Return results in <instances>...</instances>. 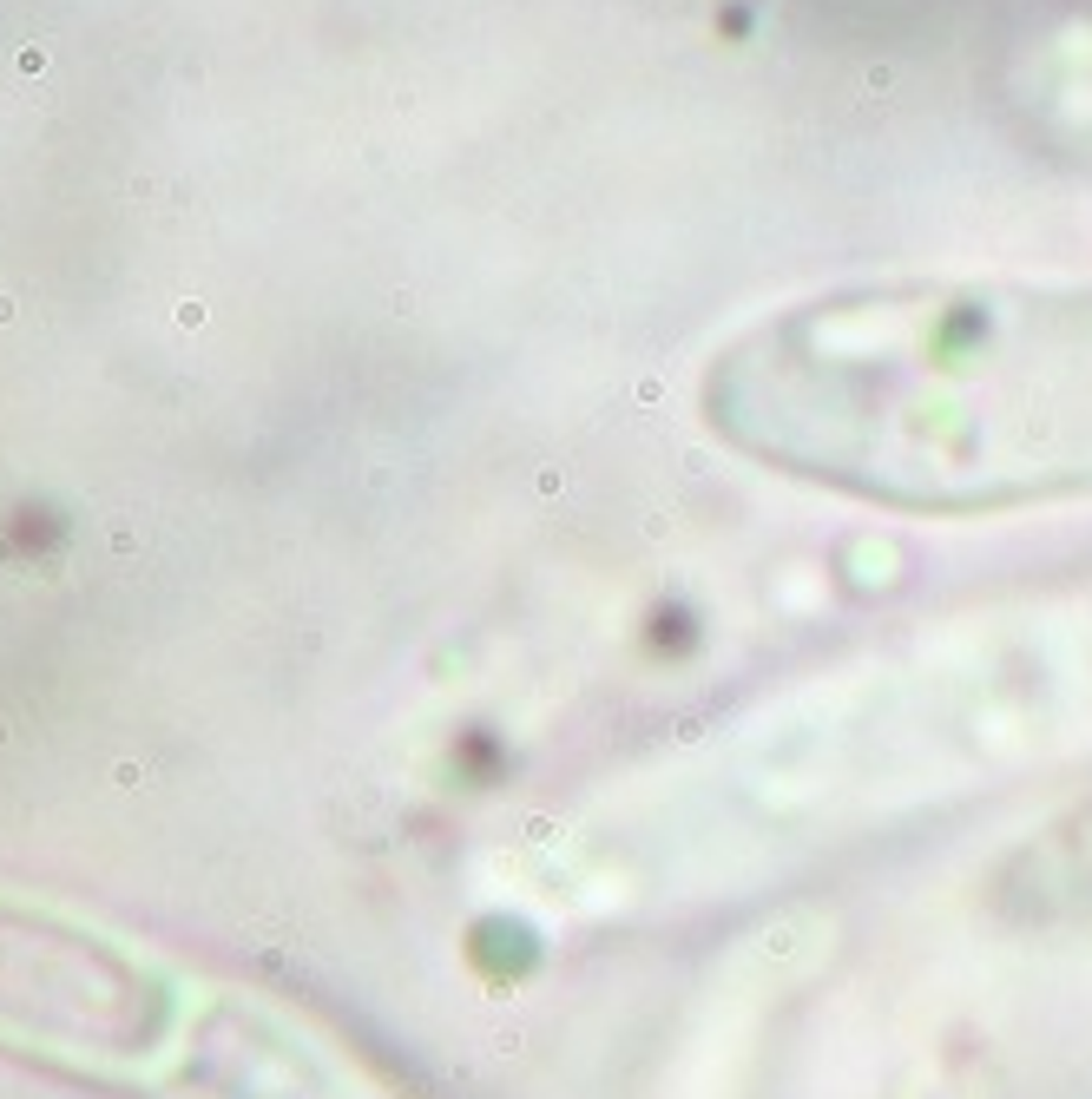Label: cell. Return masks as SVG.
Returning a JSON list of instances; mask_svg holds the SVG:
<instances>
[{
  "label": "cell",
  "instance_id": "6da1fadb",
  "mask_svg": "<svg viewBox=\"0 0 1092 1099\" xmlns=\"http://www.w3.org/2000/svg\"><path fill=\"white\" fill-rule=\"evenodd\" d=\"M724 455L876 521L1092 501V277H855L698 362Z\"/></svg>",
  "mask_w": 1092,
  "mask_h": 1099
},
{
  "label": "cell",
  "instance_id": "7a4b0ae2",
  "mask_svg": "<svg viewBox=\"0 0 1092 1099\" xmlns=\"http://www.w3.org/2000/svg\"><path fill=\"white\" fill-rule=\"evenodd\" d=\"M0 744H7V718H0Z\"/></svg>",
  "mask_w": 1092,
  "mask_h": 1099
}]
</instances>
